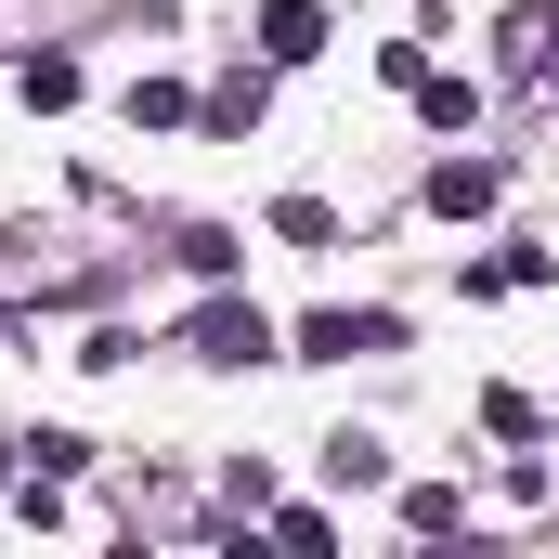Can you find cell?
Wrapping results in <instances>:
<instances>
[{"label": "cell", "instance_id": "277c9868", "mask_svg": "<svg viewBox=\"0 0 559 559\" xmlns=\"http://www.w3.org/2000/svg\"><path fill=\"white\" fill-rule=\"evenodd\" d=\"M429 209H442V222H481V209H495V156H442V169H429Z\"/></svg>", "mask_w": 559, "mask_h": 559}, {"label": "cell", "instance_id": "8992f818", "mask_svg": "<svg viewBox=\"0 0 559 559\" xmlns=\"http://www.w3.org/2000/svg\"><path fill=\"white\" fill-rule=\"evenodd\" d=\"M417 105H429V131H468V118H481V92H468V79H442V66L417 79Z\"/></svg>", "mask_w": 559, "mask_h": 559}, {"label": "cell", "instance_id": "7a4b0ae2", "mask_svg": "<svg viewBox=\"0 0 559 559\" xmlns=\"http://www.w3.org/2000/svg\"><path fill=\"white\" fill-rule=\"evenodd\" d=\"M404 325L391 312H299V365H352V352H391Z\"/></svg>", "mask_w": 559, "mask_h": 559}, {"label": "cell", "instance_id": "30bf717a", "mask_svg": "<svg viewBox=\"0 0 559 559\" xmlns=\"http://www.w3.org/2000/svg\"><path fill=\"white\" fill-rule=\"evenodd\" d=\"M325 468H338V481H391V455H378L365 429H338V442H325Z\"/></svg>", "mask_w": 559, "mask_h": 559}, {"label": "cell", "instance_id": "8fae6325", "mask_svg": "<svg viewBox=\"0 0 559 559\" xmlns=\"http://www.w3.org/2000/svg\"><path fill=\"white\" fill-rule=\"evenodd\" d=\"M404 534H455V481H417L404 495Z\"/></svg>", "mask_w": 559, "mask_h": 559}, {"label": "cell", "instance_id": "3957f363", "mask_svg": "<svg viewBox=\"0 0 559 559\" xmlns=\"http://www.w3.org/2000/svg\"><path fill=\"white\" fill-rule=\"evenodd\" d=\"M325 52V13L312 0H261V66H312Z\"/></svg>", "mask_w": 559, "mask_h": 559}, {"label": "cell", "instance_id": "9c48e42d", "mask_svg": "<svg viewBox=\"0 0 559 559\" xmlns=\"http://www.w3.org/2000/svg\"><path fill=\"white\" fill-rule=\"evenodd\" d=\"M481 429H495V442H534L547 417H534V391H481Z\"/></svg>", "mask_w": 559, "mask_h": 559}, {"label": "cell", "instance_id": "52a82bcc", "mask_svg": "<svg viewBox=\"0 0 559 559\" xmlns=\"http://www.w3.org/2000/svg\"><path fill=\"white\" fill-rule=\"evenodd\" d=\"M274 235H286V248H325V235H338V209H325V195H286Z\"/></svg>", "mask_w": 559, "mask_h": 559}, {"label": "cell", "instance_id": "ba28073f", "mask_svg": "<svg viewBox=\"0 0 559 559\" xmlns=\"http://www.w3.org/2000/svg\"><path fill=\"white\" fill-rule=\"evenodd\" d=\"M131 131H182V79H131Z\"/></svg>", "mask_w": 559, "mask_h": 559}, {"label": "cell", "instance_id": "5b68a950", "mask_svg": "<svg viewBox=\"0 0 559 559\" xmlns=\"http://www.w3.org/2000/svg\"><path fill=\"white\" fill-rule=\"evenodd\" d=\"M13 92H26L39 118H52V105H79V52H26V66H13Z\"/></svg>", "mask_w": 559, "mask_h": 559}, {"label": "cell", "instance_id": "6da1fadb", "mask_svg": "<svg viewBox=\"0 0 559 559\" xmlns=\"http://www.w3.org/2000/svg\"><path fill=\"white\" fill-rule=\"evenodd\" d=\"M182 352H195V365H274V312H261V299H209V312L182 325Z\"/></svg>", "mask_w": 559, "mask_h": 559}]
</instances>
